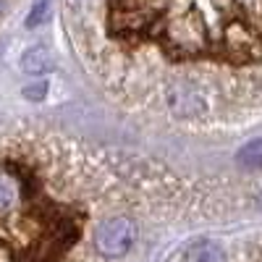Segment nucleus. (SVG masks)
<instances>
[{
	"instance_id": "obj_3",
	"label": "nucleus",
	"mask_w": 262,
	"mask_h": 262,
	"mask_svg": "<svg viewBox=\"0 0 262 262\" xmlns=\"http://www.w3.org/2000/svg\"><path fill=\"white\" fill-rule=\"evenodd\" d=\"M184 262H228V257L221 249V244H215V242H196L184 254Z\"/></svg>"
},
{
	"instance_id": "obj_7",
	"label": "nucleus",
	"mask_w": 262,
	"mask_h": 262,
	"mask_svg": "<svg viewBox=\"0 0 262 262\" xmlns=\"http://www.w3.org/2000/svg\"><path fill=\"white\" fill-rule=\"evenodd\" d=\"M0 11H3V0H0Z\"/></svg>"
},
{
	"instance_id": "obj_1",
	"label": "nucleus",
	"mask_w": 262,
	"mask_h": 262,
	"mask_svg": "<svg viewBox=\"0 0 262 262\" xmlns=\"http://www.w3.org/2000/svg\"><path fill=\"white\" fill-rule=\"evenodd\" d=\"M137 236H139V226L134 217H128L123 212H116L111 217H105L97 228V252L102 259L116 262L123 259L126 254H131V249L137 247Z\"/></svg>"
},
{
	"instance_id": "obj_6",
	"label": "nucleus",
	"mask_w": 262,
	"mask_h": 262,
	"mask_svg": "<svg viewBox=\"0 0 262 262\" xmlns=\"http://www.w3.org/2000/svg\"><path fill=\"white\" fill-rule=\"evenodd\" d=\"M45 92H48V84L45 81H37V84L24 86V97L27 100H42V97H45Z\"/></svg>"
},
{
	"instance_id": "obj_4",
	"label": "nucleus",
	"mask_w": 262,
	"mask_h": 262,
	"mask_svg": "<svg viewBox=\"0 0 262 262\" xmlns=\"http://www.w3.org/2000/svg\"><path fill=\"white\" fill-rule=\"evenodd\" d=\"M238 163L247 165V168H257V165H262V139H254V142L244 144L242 152H238Z\"/></svg>"
},
{
	"instance_id": "obj_5",
	"label": "nucleus",
	"mask_w": 262,
	"mask_h": 262,
	"mask_svg": "<svg viewBox=\"0 0 262 262\" xmlns=\"http://www.w3.org/2000/svg\"><path fill=\"white\" fill-rule=\"evenodd\" d=\"M48 13H50V0H34L29 18H27V27H39L42 21L48 18Z\"/></svg>"
},
{
	"instance_id": "obj_2",
	"label": "nucleus",
	"mask_w": 262,
	"mask_h": 262,
	"mask_svg": "<svg viewBox=\"0 0 262 262\" xmlns=\"http://www.w3.org/2000/svg\"><path fill=\"white\" fill-rule=\"evenodd\" d=\"M21 69H24V74L29 76H39V74H48L53 69V58H50V50L48 48H32L24 53V58H21Z\"/></svg>"
}]
</instances>
